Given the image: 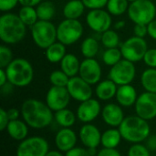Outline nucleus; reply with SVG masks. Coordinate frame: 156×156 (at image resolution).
I'll list each match as a JSON object with an SVG mask.
<instances>
[{
	"mask_svg": "<svg viewBox=\"0 0 156 156\" xmlns=\"http://www.w3.org/2000/svg\"><path fill=\"white\" fill-rule=\"evenodd\" d=\"M28 128L29 126L26 123L25 121L18 119L15 121H10L5 131L13 140L21 142L27 138Z\"/></svg>",
	"mask_w": 156,
	"mask_h": 156,
	"instance_id": "nucleus-22",
	"label": "nucleus"
},
{
	"mask_svg": "<svg viewBox=\"0 0 156 156\" xmlns=\"http://www.w3.org/2000/svg\"><path fill=\"white\" fill-rule=\"evenodd\" d=\"M27 34V26L14 13H5L0 16V39L7 45L20 42Z\"/></svg>",
	"mask_w": 156,
	"mask_h": 156,
	"instance_id": "nucleus-3",
	"label": "nucleus"
},
{
	"mask_svg": "<svg viewBox=\"0 0 156 156\" xmlns=\"http://www.w3.org/2000/svg\"><path fill=\"white\" fill-rule=\"evenodd\" d=\"M128 17L134 24L148 25L156 17V5L152 0H136L130 3Z\"/></svg>",
	"mask_w": 156,
	"mask_h": 156,
	"instance_id": "nucleus-6",
	"label": "nucleus"
},
{
	"mask_svg": "<svg viewBox=\"0 0 156 156\" xmlns=\"http://www.w3.org/2000/svg\"><path fill=\"white\" fill-rule=\"evenodd\" d=\"M96 156H122L121 153L117 149L112 148H102L97 153Z\"/></svg>",
	"mask_w": 156,
	"mask_h": 156,
	"instance_id": "nucleus-44",
	"label": "nucleus"
},
{
	"mask_svg": "<svg viewBox=\"0 0 156 156\" xmlns=\"http://www.w3.org/2000/svg\"><path fill=\"white\" fill-rule=\"evenodd\" d=\"M128 1H129L130 3H132V2H134V1H136V0H128Z\"/></svg>",
	"mask_w": 156,
	"mask_h": 156,
	"instance_id": "nucleus-53",
	"label": "nucleus"
},
{
	"mask_svg": "<svg viewBox=\"0 0 156 156\" xmlns=\"http://www.w3.org/2000/svg\"><path fill=\"white\" fill-rule=\"evenodd\" d=\"M14 87H15V86H13L10 82H7V83L5 84L4 86L0 87V88H1V92H2V94H3V95H8V94H10V93L12 92Z\"/></svg>",
	"mask_w": 156,
	"mask_h": 156,
	"instance_id": "nucleus-49",
	"label": "nucleus"
},
{
	"mask_svg": "<svg viewBox=\"0 0 156 156\" xmlns=\"http://www.w3.org/2000/svg\"><path fill=\"white\" fill-rule=\"evenodd\" d=\"M141 84L145 91L156 93V69L148 68L143 71Z\"/></svg>",
	"mask_w": 156,
	"mask_h": 156,
	"instance_id": "nucleus-29",
	"label": "nucleus"
},
{
	"mask_svg": "<svg viewBox=\"0 0 156 156\" xmlns=\"http://www.w3.org/2000/svg\"><path fill=\"white\" fill-rule=\"evenodd\" d=\"M17 15L27 27H31L39 20L37 16V9L36 7L33 6H22L19 9Z\"/></svg>",
	"mask_w": 156,
	"mask_h": 156,
	"instance_id": "nucleus-31",
	"label": "nucleus"
},
{
	"mask_svg": "<svg viewBox=\"0 0 156 156\" xmlns=\"http://www.w3.org/2000/svg\"><path fill=\"white\" fill-rule=\"evenodd\" d=\"M49 151L48 142L40 136H29L21 141L16 148V156H46Z\"/></svg>",
	"mask_w": 156,
	"mask_h": 156,
	"instance_id": "nucleus-10",
	"label": "nucleus"
},
{
	"mask_svg": "<svg viewBox=\"0 0 156 156\" xmlns=\"http://www.w3.org/2000/svg\"><path fill=\"white\" fill-rule=\"evenodd\" d=\"M13 60L12 50L7 46H0V69H5Z\"/></svg>",
	"mask_w": 156,
	"mask_h": 156,
	"instance_id": "nucleus-36",
	"label": "nucleus"
},
{
	"mask_svg": "<svg viewBox=\"0 0 156 156\" xmlns=\"http://www.w3.org/2000/svg\"><path fill=\"white\" fill-rule=\"evenodd\" d=\"M7 115L10 121H15V120H18L19 116L21 115V112L16 108H11L9 110H7Z\"/></svg>",
	"mask_w": 156,
	"mask_h": 156,
	"instance_id": "nucleus-47",
	"label": "nucleus"
},
{
	"mask_svg": "<svg viewBox=\"0 0 156 156\" xmlns=\"http://www.w3.org/2000/svg\"><path fill=\"white\" fill-rule=\"evenodd\" d=\"M46 156H65L59 150H49Z\"/></svg>",
	"mask_w": 156,
	"mask_h": 156,
	"instance_id": "nucleus-51",
	"label": "nucleus"
},
{
	"mask_svg": "<svg viewBox=\"0 0 156 156\" xmlns=\"http://www.w3.org/2000/svg\"><path fill=\"white\" fill-rule=\"evenodd\" d=\"M121 51L123 58L133 63L144 59L148 50V45L144 38L139 37H131L121 45Z\"/></svg>",
	"mask_w": 156,
	"mask_h": 156,
	"instance_id": "nucleus-9",
	"label": "nucleus"
},
{
	"mask_svg": "<svg viewBox=\"0 0 156 156\" xmlns=\"http://www.w3.org/2000/svg\"><path fill=\"white\" fill-rule=\"evenodd\" d=\"M101 118L103 122L112 128H119L125 119L122 107L118 103H108L101 111Z\"/></svg>",
	"mask_w": 156,
	"mask_h": 156,
	"instance_id": "nucleus-18",
	"label": "nucleus"
},
{
	"mask_svg": "<svg viewBox=\"0 0 156 156\" xmlns=\"http://www.w3.org/2000/svg\"><path fill=\"white\" fill-rule=\"evenodd\" d=\"M137 90L132 84L118 86L117 93L115 99L117 103L124 108H130L134 106L137 98H138Z\"/></svg>",
	"mask_w": 156,
	"mask_h": 156,
	"instance_id": "nucleus-20",
	"label": "nucleus"
},
{
	"mask_svg": "<svg viewBox=\"0 0 156 156\" xmlns=\"http://www.w3.org/2000/svg\"><path fill=\"white\" fill-rule=\"evenodd\" d=\"M101 105L97 99H89L85 101L80 102L77 108V118L82 123H91L100 114H101Z\"/></svg>",
	"mask_w": 156,
	"mask_h": 156,
	"instance_id": "nucleus-15",
	"label": "nucleus"
},
{
	"mask_svg": "<svg viewBox=\"0 0 156 156\" xmlns=\"http://www.w3.org/2000/svg\"><path fill=\"white\" fill-rule=\"evenodd\" d=\"M133 33L135 37L144 38L148 35V27L145 24H135L133 28Z\"/></svg>",
	"mask_w": 156,
	"mask_h": 156,
	"instance_id": "nucleus-42",
	"label": "nucleus"
},
{
	"mask_svg": "<svg viewBox=\"0 0 156 156\" xmlns=\"http://www.w3.org/2000/svg\"><path fill=\"white\" fill-rule=\"evenodd\" d=\"M31 37L37 47L46 49L58 41L57 27L51 21L38 20L30 27Z\"/></svg>",
	"mask_w": 156,
	"mask_h": 156,
	"instance_id": "nucleus-5",
	"label": "nucleus"
},
{
	"mask_svg": "<svg viewBox=\"0 0 156 156\" xmlns=\"http://www.w3.org/2000/svg\"><path fill=\"white\" fill-rule=\"evenodd\" d=\"M102 69L99 61L95 58H85L80 63L79 76L89 84L95 85L101 80Z\"/></svg>",
	"mask_w": 156,
	"mask_h": 156,
	"instance_id": "nucleus-16",
	"label": "nucleus"
},
{
	"mask_svg": "<svg viewBox=\"0 0 156 156\" xmlns=\"http://www.w3.org/2000/svg\"><path fill=\"white\" fill-rule=\"evenodd\" d=\"M54 142L57 149L66 154L76 147L78 135L71 128H61L56 133Z\"/></svg>",
	"mask_w": 156,
	"mask_h": 156,
	"instance_id": "nucleus-19",
	"label": "nucleus"
},
{
	"mask_svg": "<svg viewBox=\"0 0 156 156\" xmlns=\"http://www.w3.org/2000/svg\"><path fill=\"white\" fill-rule=\"evenodd\" d=\"M37 13L39 20L51 21L56 14V6L50 1H42L37 7Z\"/></svg>",
	"mask_w": 156,
	"mask_h": 156,
	"instance_id": "nucleus-30",
	"label": "nucleus"
},
{
	"mask_svg": "<svg viewBox=\"0 0 156 156\" xmlns=\"http://www.w3.org/2000/svg\"><path fill=\"white\" fill-rule=\"evenodd\" d=\"M86 23L92 31L102 34L111 29L112 23V15L103 8L90 10L86 16Z\"/></svg>",
	"mask_w": 156,
	"mask_h": 156,
	"instance_id": "nucleus-12",
	"label": "nucleus"
},
{
	"mask_svg": "<svg viewBox=\"0 0 156 156\" xmlns=\"http://www.w3.org/2000/svg\"><path fill=\"white\" fill-rule=\"evenodd\" d=\"M143 60L148 68L156 69V48H148Z\"/></svg>",
	"mask_w": 156,
	"mask_h": 156,
	"instance_id": "nucleus-38",
	"label": "nucleus"
},
{
	"mask_svg": "<svg viewBox=\"0 0 156 156\" xmlns=\"http://www.w3.org/2000/svg\"><path fill=\"white\" fill-rule=\"evenodd\" d=\"M9 122H10V120L7 115V111L1 108L0 109V130L1 131L6 130V127H7Z\"/></svg>",
	"mask_w": 156,
	"mask_h": 156,
	"instance_id": "nucleus-43",
	"label": "nucleus"
},
{
	"mask_svg": "<svg viewBox=\"0 0 156 156\" xmlns=\"http://www.w3.org/2000/svg\"><path fill=\"white\" fill-rule=\"evenodd\" d=\"M66 88L71 99L76 101L82 102L92 98L93 90L91 85L85 81L79 75L70 78Z\"/></svg>",
	"mask_w": 156,
	"mask_h": 156,
	"instance_id": "nucleus-14",
	"label": "nucleus"
},
{
	"mask_svg": "<svg viewBox=\"0 0 156 156\" xmlns=\"http://www.w3.org/2000/svg\"><path fill=\"white\" fill-rule=\"evenodd\" d=\"M86 8L90 10L94 9H102L106 7L108 0H81Z\"/></svg>",
	"mask_w": 156,
	"mask_h": 156,
	"instance_id": "nucleus-39",
	"label": "nucleus"
},
{
	"mask_svg": "<svg viewBox=\"0 0 156 156\" xmlns=\"http://www.w3.org/2000/svg\"><path fill=\"white\" fill-rule=\"evenodd\" d=\"M8 82L17 88L28 86L34 79L32 64L26 58H16L5 69Z\"/></svg>",
	"mask_w": 156,
	"mask_h": 156,
	"instance_id": "nucleus-4",
	"label": "nucleus"
},
{
	"mask_svg": "<svg viewBox=\"0 0 156 156\" xmlns=\"http://www.w3.org/2000/svg\"><path fill=\"white\" fill-rule=\"evenodd\" d=\"M148 27V36L156 40V19H154L152 22H150L147 25Z\"/></svg>",
	"mask_w": 156,
	"mask_h": 156,
	"instance_id": "nucleus-46",
	"label": "nucleus"
},
{
	"mask_svg": "<svg viewBox=\"0 0 156 156\" xmlns=\"http://www.w3.org/2000/svg\"><path fill=\"white\" fill-rule=\"evenodd\" d=\"M69 79L70 78L61 69L54 70L49 75V82L52 86L56 87H67Z\"/></svg>",
	"mask_w": 156,
	"mask_h": 156,
	"instance_id": "nucleus-35",
	"label": "nucleus"
},
{
	"mask_svg": "<svg viewBox=\"0 0 156 156\" xmlns=\"http://www.w3.org/2000/svg\"><path fill=\"white\" fill-rule=\"evenodd\" d=\"M101 41L105 48H118L120 44V37L116 30L109 29L101 34Z\"/></svg>",
	"mask_w": 156,
	"mask_h": 156,
	"instance_id": "nucleus-34",
	"label": "nucleus"
},
{
	"mask_svg": "<svg viewBox=\"0 0 156 156\" xmlns=\"http://www.w3.org/2000/svg\"><path fill=\"white\" fill-rule=\"evenodd\" d=\"M100 50L99 41L92 37H86L80 45V51L85 58H94Z\"/></svg>",
	"mask_w": 156,
	"mask_h": 156,
	"instance_id": "nucleus-28",
	"label": "nucleus"
},
{
	"mask_svg": "<svg viewBox=\"0 0 156 156\" xmlns=\"http://www.w3.org/2000/svg\"><path fill=\"white\" fill-rule=\"evenodd\" d=\"M85 8L81 0H69L65 4L62 14L67 19H79L84 14Z\"/></svg>",
	"mask_w": 156,
	"mask_h": 156,
	"instance_id": "nucleus-24",
	"label": "nucleus"
},
{
	"mask_svg": "<svg viewBox=\"0 0 156 156\" xmlns=\"http://www.w3.org/2000/svg\"><path fill=\"white\" fill-rule=\"evenodd\" d=\"M83 31V26L79 19L65 18L57 27L58 41L65 46L73 45L80 39Z\"/></svg>",
	"mask_w": 156,
	"mask_h": 156,
	"instance_id": "nucleus-7",
	"label": "nucleus"
},
{
	"mask_svg": "<svg viewBox=\"0 0 156 156\" xmlns=\"http://www.w3.org/2000/svg\"><path fill=\"white\" fill-rule=\"evenodd\" d=\"M20 112L23 121L32 129L47 128L54 120V113L47 103L33 98L24 101Z\"/></svg>",
	"mask_w": 156,
	"mask_h": 156,
	"instance_id": "nucleus-1",
	"label": "nucleus"
},
{
	"mask_svg": "<svg viewBox=\"0 0 156 156\" xmlns=\"http://www.w3.org/2000/svg\"><path fill=\"white\" fill-rule=\"evenodd\" d=\"M70 99L71 97L66 87L51 86L46 94L45 102L53 112H56L68 108Z\"/></svg>",
	"mask_w": 156,
	"mask_h": 156,
	"instance_id": "nucleus-13",
	"label": "nucleus"
},
{
	"mask_svg": "<svg viewBox=\"0 0 156 156\" xmlns=\"http://www.w3.org/2000/svg\"><path fill=\"white\" fill-rule=\"evenodd\" d=\"M43 0H19L21 6H33L37 7Z\"/></svg>",
	"mask_w": 156,
	"mask_h": 156,
	"instance_id": "nucleus-48",
	"label": "nucleus"
},
{
	"mask_svg": "<svg viewBox=\"0 0 156 156\" xmlns=\"http://www.w3.org/2000/svg\"><path fill=\"white\" fill-rule=\"evenodd\" d=\"M59 63H60V69L64 73H66L69 78L79 75L81 62L80 61L79 58L76 55L71 53H67Z\"/></svg>",
	"mask_w": 156,
	"mask_h": 156,
	"instance_id": "nucleus-23",
	"label": "nucleus"
},
{
	"mask_svg": "<svg viewBox=\"0 0 156 156\" xmlns=\"http://www.w3.org/2000/svg\"><path fill=\"white\" fill-rule=\"evenodd\" d=\"M118 86L112 80H103L96 84L95 95L98 100L102 101H110L115 98L117 93Z\"/></svg>",
	"mask_w": 156,
	"mask_h": 156,
	"instance_id": "nucleus-21",
	"label": "nucleus"
},
{
	"mask_svg": "<svg viewBox=\"0 0 156 156\" xmlns=\"http://www.w3.org/2000/svg\"><path fill=\"white\" fill-rule=\"evenodd\" d=\"M119 130L122 139L132 144H142L151 135V127L148 121L137 115L125 117L119 126Z\"/></svg>",
	"mask_w": 156,
	"mask_h": 156,
	"instance_id": "nucleus-2",
	"label": "nucleus"
},
{
	"mask_svg": "<svg viewBox=\"0 0 156 156\" xmlns=\"http://www.w3.org/2000/svg\"><path fill=\"white\" fill-rule=\"evenodd\" d=\"M101 133L100 129L92 123H84L79 132V138L83 146L87 149H97L101 145Z\"/></svg>",
	"mask_w": 156,
	"mask_h": 156,
	"instance_id": "nucleus-17",
	"label": "nucleus"
},
{
	"mask_svg": "<svg viewBox=\"0 0 156 156\" xmlns=\"http://www.w3.org/2000/svg\"><path fill=\"white\" fill-rule=\"evenodd\" d=\"M19 4V0H0V10L7 13Z\"/></svg>",
	"mask_w": 156,
	"mask_h": 156,
	"instance_id": "nucleus-40",
	"label": "nucleus"
},
{
	"mask_svg": "<svg viewBox=\"0 0 156 156\" xmlns=\"http://www.w3.org/2000/svg\"><path fill=\"white\" fill-rule=\"evenodd\" d=\"M137 116L151 121L156 118V93L144 91L140 94L134 104Z\"/></svg>",
	"mask_w": 156,
	"mask_h": 156,
	"instance_id": "nucleus-11",
	"label": "nucleus"
},
{
	"mask_svg": "<svg viewBox=\"0 0 156 156\" xmlns=\"http://www.w3.org/2000/svg\"><path fill=\"white\" fill-rule=\"evenodd\" d=\"M122 140V137L119 128H110L102 133L101 145H102V148L117 149Z\"/></svg>",
	"mask_w": 156,
	"mask_h": 156,
	"instance_id": "nucleus-25",
	"label": "nucleus"
},
{
	"mask_svg": "<svg viewBox=\"0 0 156 156\" xmlns=\"http://www.w3.org/2000/svg\"><path fill=\"white\" fill-rule=\"evenodd\" d=\"M108 76L117 86L131 84L135 79L136 68L133 62L122 58L120 62L111 67Z\"/></svg>",
	"mask_w": 156,
	"mask_h": 156,
	"instance_id": "nucleus-8",
	"label": "nucleus"
},
{
	"mask_svg": "<svg viewBox=\"0 0 156 156\" xmlns=\"http://www.w3.org/2000/svg\"><path fill=\"white\" fill-rule=\"evenodd\" d=\"M127 156H151V151L143 144H133L129 148Z\"/></svg>",
	"mask_w": 156,
	"mask_h": 156,
	"instance_id": "nucleus-37",
	"label": "nucleus"
},
{
	"mask_svg": "<svg viewBox=\"0 0 156 156\" xmlns=\"http://www.w3.org/2000/svg\"><path fill=\"white\" fill-rule=\"evenodd\" d=\"M7 82H8V79H7L5 69H0V87L4 86Z\"/></svg>",
	"mask_w": 156,
	"mask_h": 156,
	"instance_id": "nucleus-50",
	"label": "nucleus"
},
{
	"mask_svg": "<svg viewBox=\"0 0 156 156\" xmlns=\"http://www.w3.org/2000/svg\"><path fill=\"white\" fill-rule=\"evenodd\" d=\"M64 44L59 41H56L48 48L45 49V56L48 61L50 63H58L62 60V58L66 56L67 50Z\"/></svg>",
	"mask_w": 156,
	"mask_h": 156,
	"instance_id": "nucleus-26",
	"label": "nucleus"
},
{
	"mask_svg": "<svg viewBox=\"0 0 156 156\" xmlns=\"http://www.w3.org/2000/svg\"><path fill=\"white\" fill-rule=\"evenodd\" d=\"M146 146L152 152H156V134H151L146 140Z\"/></svg>",
	"mask_w": 156,
	"mask_h": 156,
	"instance_id": "nucleus-45",
	"label": "nucleus"
},
{
	"mask_svg": "<svg viewBox=\"0 0 156 156\" xmlns=\"http://www.w3.org/2000/svg\"><path fill=\"white\" fill-rule=\"evenodd\" d=\"M77 119V114L68 108L54 112V121L61 128H71Z\"/></svg>",
	"mask_w": 156,
	"mask_h": 156,
	"instance_id": "nucleus-27",
	"label": "nucleus"
},
{
	"mask_svg": "<svg viewBox=\"0 0 156 156\" xmlns=\"http://www.w3.org/2000/svg\"><path fill=\"white\" fill-rule=\"evenodd\" d=\"M124 27H125V22H124L123 20H120V21H118V22L114 25V28H115L116 30L122 29Z\"/></svg>",
	"mask_w": 156,
	"mask_h": 156,
	"instance_id": "nucleus-52",
	"label": "nucleus"
},
{
	"mask_svg": "<svg viewBox=\"0 0 156 156\" xmlns=\"http://www.w3.org/2000/svg\"><path fill=\"white\" fill-rule=\"evenodd\" d=\"M65 156H92L87 148L83 147H74L70 151L67 152Z\"/></svg>",
	"mask_w": 156,
	"mask_h": 156,
	"instance_id": "nucleus-41",
	"label": "nucleus"
},
{
	"mask_svg": "<svg viewBox=\"0 0 156 156\" xmlns=\"http://www.w3.org/2000/svg\"><path fill=\"white\" fill-rule=\"evenodd\" d=\"M123 58L121 48H106L102 54V61L105 65L112 67Z\"/></svg>",
	"mask_w": 156,
	"mask_h": 156,
	"instance_id": "nucleus-33",
	"label": "nucleus"
},
{
	"mask_svg": "<svg viewBox=\"0 0 156 156\" xmlns=\"http://www.w3.org/2000/svg\"><path fill=\"white\" fill-rule=\"evenodd\" d=\"M130 2L128 0H108L106 9L112 16H122L128 11Z\"/></svg>",
	"mask_w": 156,
	"mask_h": 156,
	"instance_id": "nucleus-32",
	"label": "nucleus"
}]
</instances>
